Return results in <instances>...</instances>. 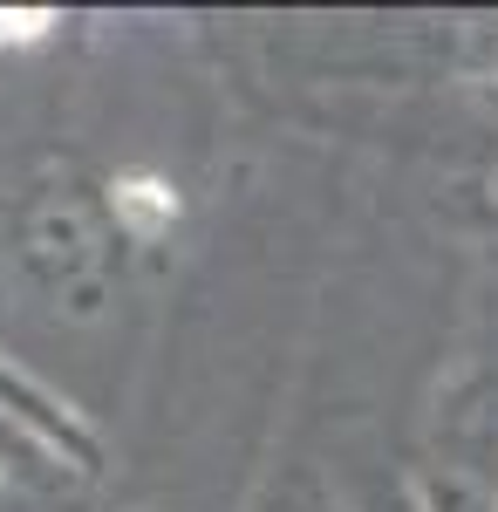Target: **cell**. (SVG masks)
Here are the masks:
<instances>
[]
</instances>
